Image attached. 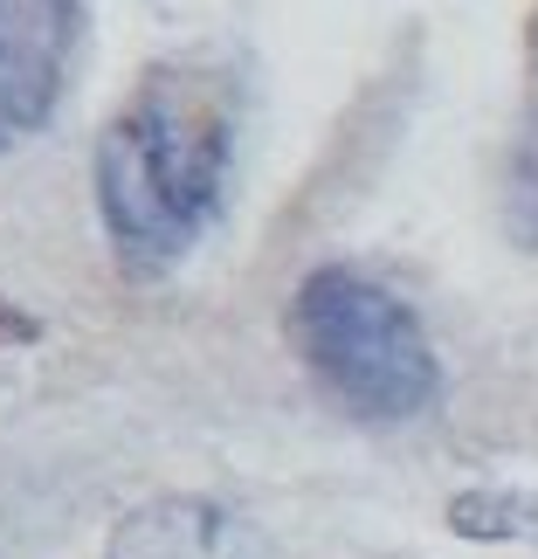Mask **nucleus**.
I'll return each mask as SVG.
<instances>
[{
    "label": "nucleus",
    "instance_id": "nucleus-1",
    "mask_svg": "<svg viewBox=\"0 0 538 559\" xmlns=\"http://www.w3.org/2000/svg\"><path fill=\"white\" fill-rule=\"evenodd\" d=\"M235 166V91L228 76L159 62L97 132V214L132 270H166L214 228Z\"/></svg>",
    "mask_w": 538,
    "mask_h": 559
},
{
    "label": "nucleus",
    "instance_id": "nucleus-3",
    "mask_svg": "<svg viewBox=\"0 0 538 559\" xmlns=\"http://www.w3.org/2000/svg\"><path fill=\"white\" fill-rule=\"evenodd\" d=\"M83 41V0H0V153L56 118Z\"/></svg>",
    "mask_w": 538,
    "mask_h": 559
},
{
    "label": "nucleus",
    "instance_id": "nucleus-4",
    "mask_svg": "<svg viewBox=\"0 0 538 559\" xmlns=\"http://www.w3.org/2000/svg\"><path fill=\"white\" fill-rule=\"evenodd\" d=\"M255 532L207 498H153L118 519L104 559H249Z\"/></svg>",
    "mask_w": 538,
    "mask_h": 559
},
{
    "label": "nucleus",
    "instance_id": "nucleus-6",
    "mask_svg": "<svg viewBox=\"0 0 538 559\" xmlns=\"http://www.w3.org/2000/svg\"><path fill=\"white\" fill-rule=\"evenodd\" d=\"M449 525L463 539H525V532H538V504L511 498V490H469L449 504Z\"/></svg>",
    "mask_w": 538,
    "mask_h": 559
},
{
    "label": "nucleus",
    "instance_id": "nucleus-2",
    "mask_svg": "<svg viewBox=\"0 0 538 559\" xmlns=\"http://www.w3.org/2000/svg\"><path fill=\"white\" fill-rule=\"evenodd\" d=\"M290 338L325 394L359 421H415L442 394V359L421 318L352 263H325L297 284Z\"/></svg>",
    "mask_w": 538,
    "mask_h": 559
},
{
    "label": "nucleus",
    "instance_id": "nucleus-5",
    "mask_svg": "<svg viewBox=\"0 0 538 559\" xmlns=\"http://www.w3.org/2000/svg\"><path fill=\"white\" fill-rule=\"evenodd\" d=\"M504 228L518 249H538V111L525 118L511 166H504Z\"/></svg>",
    "mask_w": 538,
    "mask_h": 559
}]
</instances>
